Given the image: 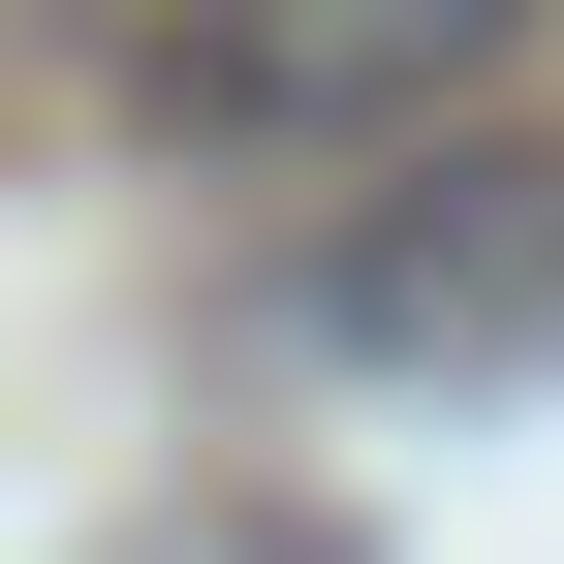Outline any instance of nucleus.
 Returning a JSON list of instances; mask_svg holds the SVG:
<instances>
[{"mask_svg":"<svg viewBox=\"0 0 564 564\" xmlns=\"http://www.w3.org/2000/svg\"><path fill=\"white\" fill-rule=\"evenodd\" d=\"M314 345L345 377H564V126H440L314 220Z\"/></svg>","mask_w":564,"mask_h":564,"instance_id":"2","label":"nucleus"},{"mask_svg":"<svg viewBox=\"0 0 564 564\" xmlns=\"http://www.w3.org/2000/svg\"><path fill=\"white\" fill-rule=\"evenodd\" d=\"M533 63V0H158V158H220V188H314V158H440L470 95Z\"/></svg>","mask_w":564,"mask_h":564,"instance_id":"1","label":"nucleus"}]
</instances>
